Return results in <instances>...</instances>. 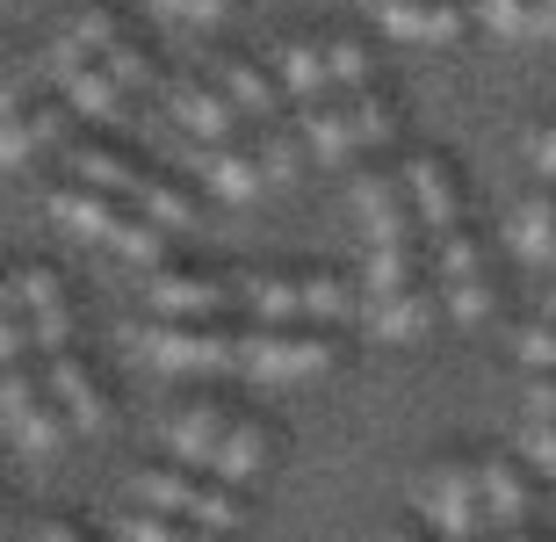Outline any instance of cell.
<instances>
[{"label": "cell", "instance_id": "cell-1", "mask_svg": "<svg viewBox=\"0 0 556 542\" xmlns=\"http://www.w3.org/2000/svg\"><path fill=\"white\" fill-rule=\"evenodd\" d=\"M65 167H73V181L138 203L144 217L166 225V231H195V225H203V203H195L181 181H166V174H152L144 160H130L116 138H73V146H65Z\"/></svg>", "mask_w": 556, "mask_h": 542}, {"label": "cell", "instance_id": "cell-2", "mask_svg": "<svg viewBox=\"0 0 556 542\" xmlns=\"http://www.w3.org/2000/svg\"><path fill=\"white\" fill-rule=\"evenodd\" d=\"M239 304L253 312V326H340L369 312L332 268H239Z\"/></svg>", "mask_w": 556, "mask_h": 542}, {"label": "cell", "instance_id": "cell-3", "mask_svg": "<svg viewBox=\"0 0 556 542\" xmlns=\"http://www.w3.org/2000/svg\"><path fill=\"white\" fill-rule=\"evenodd\" d=\"M51 217H59L65 231H80V239L116 247L124 261H138L144 275L166 268V239H174V231L152 225L138 203H124V196H102V188H87V181H59L51 188Z\"/></svg>", "mask_w": 556, "mask_h": 542}, {"label": "cell", "instance_id": "cell-4", "mask_svg": "<svg viewBox=\"0 0 556 542\" xmlns=\"http://www.w3.org/2000/svg\"><path fill=\"white\" fill-rule=\"evenodd\" d=\"M130 500L144 514L210 528V535H239L247 528V492L225 478H203V470H160V463H144V470H130Z\"/></svg>", "mask_w": 556, "mask_h": 542}, {"label": "cell", "instance_id": "cell-5", "mask_svg": "<svg viewBox=\"0 0 556 542\" xmlns=\"http://www.w3.org/2000/svg\"><path fill=\"white\" fill-rule=\"evenodd\" d=\"M419 521H427L441 542H484V535H492L477 456H441L427 478H419Z\"/></svg>", "mask_w": 556, "mask_h": 542}, {"label": "cell", "instance_id": "cell-6", "mask_svg": "<svg viewBox=\"0 0 556 542\" xmlns=\"http://www.w3.org/2000/svg\"><path fill=\"white\" fill-rule=\"evenodd\" d=\"M144 355L160 362V369H239V340L247 326H217V318H144L130 326Z\"/></svg>", "mask_w": 556, "mask_h": 542}, {"label": "cell", "instance_id": "cell-7", "mask_svg": "<svg viewBox=\"0 0 556 542\" xmlns=\"http://www.w3.org/2000/svg\"><path fill=\"white\" fill-rule=\"evenodd\" d=\"M326 333H304V326H247L239 340V376H261V383H296V376H326L332 369Z\"/></svg>", "mask_w": 556, "mask_h": 542}, {"label": "cell", "instance_id": "cell-8", "mask_svg": "<svg viewBox=\"0 0 556 542\" xmlns=\"http://www.w3.org/2000/svg\"><path fill=\"white\" fill-rule=\"evenodd\" d=\"M0 405H8V434H15V449H29V456H51L65 441V405L51 398V376L29 369V355H8V383H0Z\"/></svg>", "mask_w": 556, "mask_h": 542}, {"label": "cell", "instance_id": "cell-9", "mask_svg": "<svg viewBox=\"0 0 556 542\" xmlns=\"http://www.w3.org/2000/svg\"><path fill=\"white\" fill-rule=\"evenodd\" d=\"M8 312L29 326L37 355H59V348H73V304H65L59 268H43V261H15V268H8Z\"/></svg>", "mask_w": 556, "mask_h": 542}, {"label": "cell", "instance_id": "cell-10", "mask_svg": "<svg viewBox=\"0 0 556 542\" xmlns=\"http://www.w3.org/2000/svg\"><path fill=\"white\" fill-rule=\"evenodd\" d=\"M239 304V268H152L144 275V312L160 318H217Z\"/></svg>", "mask_w": 556, "mask_h": 542}, {"label": "cell", "instance_id": "cell-11", "mask_svg": "<svg viewBox=\"0 0 556 542\" xmlns=\"http://www.w3.org/2000/svg\"><path fill=\"white\" fill-rule=\"evenodd\" d=\"M166 109H174V124H188L195 138H203V152L210 146H225V138H239V109H231V94L217 87V73H166Z\"/></svg>", "mask_w": 556, "mask_h": 542}, {"label": "cell", "instance_id": "cell-12", "mask_svg": "<svg viewBox=\"0 0 556 542\" xmlns=\"http://www.w3.org/2000/svg\"><path fill=\"white\" fill-rule=\"evenodd\" d=\"M405 188H413V210H419V231H427V247L441 239V231L470 225V210H463V181H455V167L441 160V152H413L405 160Z\"/></svg>", "mask_w": 556, "mask_h": 542}, {"label": "cell", "instance_id": "cell-13", "mask_svg": "<svg viewBox=\"0 0 556 542\" xmlns=\"http://www.w3.org/2000/svg\"><path fill=\"white\" fill-rule=\"evenodd\" d=\"M231 405H217V398H188V405H174L166 413V449L188 463V470H210L217 478V456H225L231 441Z\"/></svg>", "mask_w": 556, "mask_h": 542}, {"label": "cell", "instance_id": "cell-14", "mask_svg": "<svg viewBox=\"0 0 556 542\" xmlns=\"http://www.w3.org/2000/svg\"><path fill=\"white\" fill-rule=\"evenodd\" d=\"M217 87L231 94V109L247 116V124H275V116H289V87L282 73H275V59H253V51H231V59H217Z\"/></svg>", "mask_w": 556, "mask_h": 542}, {"label": "cell", "instance_id": "cell-15", "mask_svg": "<svg viewBox=\"0 0 556 542\" xmlns=\"http://www.w3.org/2000/svg\"><path fill=\"white\" fill-rule=\"evenodd\" d=\"M268 59H275V73H282V87H289V102H296V109L340 94V80H332V51H326V37H318V29H296V37H282Z\"/></svg>", "mask_w": 556, "mask_h": 542}, {"label": "cell", "instance_id": "cell-16", "mask_svg": "<svg viewBox=\"0 0 556 542\" xmlns=\"http://www.w3.org/2000/svg\"><path fill=\"white\" fill-rule=\"evenodd\" d=\"M369 15L391 29V37H413V43H448V37H463L477 22V8L470 0H369Z\"/></svg>", "mask_w": 556, "mask_h": 542}, {"label": "cell", "instance_id": "cell-17", "mask_svg": "<svg viewBox=\"0 0 556 542\" xmlns=\"http://www.w3.org/2000/svg\"><path fill=\"white\" fill-rule=\"evenodd\" d=\"M296 116H304V138H311V160H318V167H348L354 152L369 146V138H362V109H354V94H326V102L296 109Z\"/></svg>", "mask_w": 556, "mask_h": 542}, {"label": "cell", "instance_id": "cell-18", "mask_svg": "<svg viewBox=\"0 0 556 542\" xmlns=\"http://www.w3.org/2000/svg\"><path fill=\"white\" fill-rule=\"evenodd\" d=\"M203 181L217 188V196H231V203L261 196V188L275 181V174H268V152H261V130H239V138H225V146H210L203 152Z\"/></svg>", "mask_w": 556, "mask_h": 542}, {"label": "cell", "instance_id": "cell-19", "mask_svg": "<svg viewBox=\"0 0 556 542\" xmlns=\"http://www.w3.org/2000/svg\"><path fill=\"white\" fill-rule=\"evenodd\" d=\"M43 376H51V398L65 405V419L80 427V434H94L109 419V398H102V383H94V369H87L73 348H59V355H43Z\"/></svg>", "mask_w": 556, "mask_h": 542}, {"label": "cell", "instance_id": "cell-20", "mask_svg": "<svg viewBox=\"0 0 556 542\" xmlns=\"http://www.w3.org/2000/svg\"><path fill=\"white\" fill-rule=\"evenodd\" d=\"M477 478H484V514H492V535H514L528 528V506H535V484L514 456H477Z\"/></svg>", "mask_w": 556, "mask_h": 542}, {"label": "cell", "instance_id": "cell-21", "mask_svg": "<svg viewBox=\"0 0 556 542\" xmlns=\"http://www.w3.org/2000/svg\"><path fill=\"white\" fill-rule=\"evenodd\" d=\"M59 87H65V109H80V116H94V124H124V94H130V87L116 80L102 59L59 73Z\"/></svg>", "mask_w": 556, "mask_h": 542}, {"label": "cell", "instance_id": "cell-22", "mask_svg": "<svg viewBox=\"0 0 556 542\" xmlns=\"http://www.w3.org/2000/svg\"><path fill=\"white\" fill-rule=\"evenodd\" d=\"M506 239H514L528 261L556 268V188H528V196L506 210Z\"/></svg>", "mask_w": 556, "mask_h": 542}, {"label": "cell", "instance_id": "cell-23", "mask_svg": "<svg viewBox=\"0 0 556 542\" xmlns=\"http://www.w3.org/2000/svg\"><path fill=\"white\" fill-rule=\"evenodd\" d=\"M433 312H448L441 304V282H419V290H405V297H391V304H369V333H383V340H419L433 326Z\"/></svg>", "mask_w": 556, "mask_h": 542}, {"label": "cell", "instance_id": "cell-24", "mask_svg": "<svg viewBox=\"0 0 556 542\" xmlns=\"http://www.w3.org/2000/svg\"><path fill=\"white\" fill-rule=\"evenodd\" d=\"M268 456H275V427H268V419H253V413H239V419H231L225 456H217V478H225V484H247V478H261V470H268Z\"/></svg>", "mask_w": 556, "mask_h": 542}, {"label": "cell", "instance_id": "cell-25", "mask_svg": "<svg viewBox=\"0 0 556 542\" xmlns=\"http://www.w3.org/2000/svg\"><path fill=\"white\" fill-rule=\"evenodd\" d=\"M51 130H59V109H43V102L8 109V138H0V160H8V167H22V160H29V152L51 138Z\"/></svg>", "mask_w": 556, "mask_h": 542}, {"label": "cell", "instance_id": "cell-26", "mask_svg": "<svg viewBox=\"0 0 556 542\" xmlns=\"http://www.w3.org/2000/svg\"><path fill=\"white\" fill-rule=\"evenodd\" d=\"M102 65L116 73L124 87H166V73H160V59H152V43L138 37V29H124V37L102 51Z\"/></svg>", "mask_w": 556, "mask_h": 542}, {"label": "cell", "instance_id": "cell-27", "mask_svg": "<svg viewBox=\"0 0 556 542\" xmlns=\"http://www.w3.org/2000/svg\"><path fill=\"white\" fill-rule=\"evenodd\" d=\"M116 542H231V535H210V528H188V521H166V514H116Z\"/></svg>", "mask_w": 556, "mask_h": 542}, {"label": "cell", "instance_id": "cell-28", "mask_svg": "<svg viewBox=\"0 0 556 542\" xmlns=\"http://www.w3.org/2000/svg\"><path fill=\"white\" fill-rule=\"evenodd\" d=\"M326 51H332V80H340V94H348V87H369V37H362L354 22H332Z\"/></svg>", "mask_w": 556, "mask_h": 542}, {"label": "cell", "instance_id": "cell-29", "mask_svg": "<svg viewBox=\"0 0 556 542\" xmlns=\"http://www.w3.org/2000/svg\"><path fill=\"white\" fill-rule=\"evenodd\" d=\"M520 362H528V376H556V318H528L520 326Z\"/></svg>", "mask_w": 556, "mask_h": 542}, {"label": "cell", "instance_id": "cell-30", "mask_svg": "<svg viewBox=\"0 0 556 542\" xmlns=\"http://www.w3.org/2000/svg\"><path fill=\"white\" fill-rule=\"evenodd\" d=\"M477 8V22H492L498 37H528V8L535 0H470Z\"/></svg>", "mask_w": 556, "mask_h": 542}, {"label": "cell", "instance_id": "cell-31", "mask_svg": "<svg viewBox=\"0 0 556 542\" xmlns=\"http://www.w3.org/2000/svg\"><path fill=\"white\" fill-rule=\"evenodd\" d=\"M520 456L535 463V470H549V478H556V427L528 419V427H520Z\"/></svg>", "mask_w": 556, "mask_h": 542}, {"label": "cell", "instance_id": "cell-32", "mask_svg": "<svg viewBox=\"0 0 556 542\" xmlns=\"http://www.w3.org/2000/svg\"><path fill=\"white\" fill-rule=\"evenodd\" d=\"M528 160H535V167L556 181V116H549V124H535V130H528Z\"/></svg>", "mask_w": 556, "mask_h": 542}, {"label": "cell", "instance_id": "cell-33", "mask_svg": "<svg viewBox=\"0 0 556 542\" xmlns=\"http://www.w3.org/2000/svg\"><path fill=\"white\" fill-rule=\"evenodd\" d=\"M144 8H166V15H188V22H217L231 0H144Z\"/></svg>", "mask_w": 556, "mask_h": 542}, {"label": "cell", "instance_id": "cell-34", "mask_svg": "<svg viewBox=\"0 0 556 542\" xmlns=\"http://www.w3.org/2000/svg\"><path fill=\"white\" fill-rule=\"evenodd\" d=\"M528 37L556 43V0H535V8H528Z\"/></svg>", "mask_w": 556, "mask_h": 542}, {"label": "cell", "instance_id": "cell-35", "mask_svg": "<svg viewBox=\"0 0 556 542\" xmlns=\"http://www.w3.org/2000/svg\"><path fill=\"white\" fill-rule=\"evenodd\" d=\"M37 542H94V535H80L73 521H43V528H37Z\"/></svg>", "mask_w": 556, "mask_h": 542}, {"label": "cell", "instance_id": "cell-36", "mask_svg": "<svg viewBox=\"0 0 556 542\" xmlns=\"http://www.w3.org/2000/svg\"><path fill=\"white\" fill-rule=\"evenodd\" d=\"M383 542H433V528H427V521H405V528H391Z\"/></svg>", "mask_w": 556, "mask_h": 542}, {"label": "cell", "instance_id": "cell-37", "mask_svg": "<svg viewBox=\"0 0 556 542\" xmlns=\"http://www.w3.org/2000/svg\"><path fill=\"white\" fill-rule=\"evenodd\" d=\"M484 542H498V535H484Z\"/></svg>", "mask_w": 556, "mask_h": 542}]
</instances>
